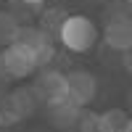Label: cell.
Wrapping results in <instances>:
<instances>
[{"instance_id": "obj_6", "label": "cell", "mask_w": 132, "mask_h": 132, "mask_svg": "<svg viewBox=\"0 0 132 132\" xmlns=\"http://www.w3.org/2000/svg\"><path fill=\"white\" fill-rule=\"evenodd\" d=\"M103 42L111 50H127L132 48V19L127 13H119V16H111L108 24L103 29Z\"/></svg>"}, {"instance_id": "obj_8", "label": "cell", "mask_w": 132, "mask_h": 132, "mask_svg": "<svg viewBox=\"0 0 132 132\" xmlns=\"http://www.w3.org/2000/svg\"><path fill=\"white\" fill-rule=\"evenodd\" d=\"M127 119L122 108H108L98 114V132H127Z\"/></svg>"}, {"instance_id": "obj_14", "label": "cell", "mask_w": 132, "mask_h": 132, "mask_svg": "<svg viewBox=\"0 0 132 132\" xmlns=\"http://www.w3.org/2000/svg\"><path fill=\"white\" fill-rule=\"evenodd\" d=\"M32 132H50L48 127H37V129H32Z\"/></svg>"}, {"instance_id": "obj_11", "label": "cell", "mask_w": 132, "mask_h": 132, "mask_svg": "<svg viewBox=\"0 0 132 132\" xmlns=\"http://www.w3.org/2000/svg\"><path fill=\"white\" fill-rule=\"evenodd\" d=\"M77 132H98V114L93 111H87V106L79 111V119H77V124H74Z\"/></svg>"}, {"instance_id": "obj_12", "label": "cell", "mask_w": 132, "mask_h": 132, "mask_svg": "<svg viewBox=\"0 0 132 132\" xmlns=\"http://www.w3.org/2000/svg\"><path fill=\"white\" fill-rule=\"evenodd\" d=\"M122 66H124V71L132 77V48L122 50Z\"/></svg>"}, {"instance_id": "obj_3", "label": "cell", "mask_w": 132, "mask_h": 132, "mask_svg": "<svg viewBox=\"0 0 132 132\" xmlns=\"http://www.w3.org/2000/svg\"><path fill=\"white\" fill-rule=\"evenodd\" d=\"M35 69H37L35 58L16 42L0 50V79H27Z\"/></svg>"}, {"instance_id": "obj_1", "label": "cell", "mask_w": 132, "mask_h": 132, "mask_svg": "<svg viewBox=\"0 0 132 132\" xmlns=\"http://www.w3.org/2000/svg\"><path fill=\"white\" fill-rule=\"evenodd\" d=\"M61 40V45L66 50H71V53H87V50H93L95 48V42H98V27H95V21L90 16H82V13H69L63 19V24L58 29V35Z\"/></svg>"}, {"instance_id": "obj_7", "label": "cell", "mask_w": 132, "mask_h": 132, "mask_svg": "<svg viewBox=\"0 0 132 132\" xmlns=\"http://www.w3.org/2000/svg\"><path fill=\"white\" fill-rule=\"evenodd\" d=\"M79 111H82V108L74 106V103H69V101L56 103V106H48L50 127H56V129H61V132H69V129L77 124V119H79Z\"/></svg>"}, {"instance_id": "obj_9", "label": "cell", "mask_w": 132, "mask_h": 132, "mask_svg": "<svg viewBox=\"0 0 132 132\" xmlns=\"http://www.w3.org/2000/svg\"><path fill=\"white\" fill-rule=\"evenodd\" d=\"M19 19L13 11H0V48L11 45L16 40V32H19Z\"/></svg>"}, {"instance_id": "obj_2", "label": "cell", "mask_w": 132, "mask_h": 132, "mask_svg": "<svg viewBox=\"0 0 132 132\" xmlns=\"http://www.w3.org/2000/svg\"><path fill=\"white\" fill-rule=\"evenodd\" d=\"M16 45H21L32 58H35L37 69L48 66L56 56V48H53V35H48L42 27H19L16 32Z\"/></svg>"}, {"instance_id": "obj_10", "label": "cell", "mask_w": 132, "mask_h": 132, "mask_svg": "<svg viewBox=\"0 0 132 132\" xmlns=\"http://www.w3.org/2000/svg\"><path fill=\"white\" fill-rule=\"evenodd\" d=\"M69 16L63 8H50V11H45L42 13V21H40V27L48 32V35H58V29H61V24H63V19Z\"/></svg>"}, {"instance_id": "obj_15", "label": "cell", "mask_w": 132, "mask_h": 132, "mask_svg": "<svg viewBox=\"0 0 132 132\" xmlns=\"http://www.w3.org/2000/svg\"><path fill=\"white\" fill-rule=\"evenodd\" d=\"M127 132H132V116L127 119Z\"/></svg>"}, {"instance_id": "obj_18", "label": "cell", "mask_w": 132, "mask_h": 132, "mask_svg": "<svg viewBox=\"0 0 132 132\" xmlns=\"http://www.w3.org/2000/svg\"><path fill=\"white\" fill-rule=\"evenodd\" d=\"M90 3H93V0H90ZM95 3H106V0H95Z\"/></svg>"}, {"instance_id": "obj_16", "label": "cell", "mask_w": 132, "mask_h": 132, "mask_svg": "<svg viewBox=\"0 0 132 132\" xmlns=\"http://www.w3.org/2000/svg\"><path fill=\"white\" fill-rule=\"evenodd\" d=\"M124 5H127V8H129V11H132V0H124Z\"/></svg>"}, {"instance_id": "obj_17", "label": "cell", "mask_w": 132, "mask_h": 132, "mask_svg": "<svg viewBox=\"0 0 132 132\" xmlns=\"http://www.w3.org/2000/svg\"><path fill=\"white\" fill-rule=\"evenodd\" d=\"M129 106H132V90H129Z\"/></svg>"}, {"instance_id": "obj_5", "label": "cell", "mask_w": 132, "mask_h": 132, "mask_svg": "<svg viewBox=\"0 0 132 132\" xmlns=\"http://www.w3.org/2000/svg\"><path fill=\"white\" fill-rule=\"evenodd\" d=\"M40 95V101L45 106H56V103H63L66 101V74L58 71V69H48L42 66V71L37 74L35 85H32Z\"/></svg>"}, {"instance_id": "obj_4", "label": "cell", "mask_w": 132, "mask_h": 132, "mask_svg": "<svg viewBox=\"0 0 132 132\" xmlns=\"http://www.w3.org/2000/svg\"><path fill=\"white\" fill-rule=\"evenodd\" d=\"M98 95V79L93 71L85 69H74L66 74V101L85 108L87 103H93Z\"/></svg>"}, {"instance_id": "obj_13", "label": "cell", "mask_w": 132, "mask_h": 132, "mask_svg": "<svg viewBox=\"0 0 132 132\" xmlns=\"http://www.w3.org/2000/svg\"><path fill=\"white\" fill-rule=\"evenodd\" d=\"M19 3H24L27 8H40L42 3H45V0H19Z\"/></svg>"}]
</instances>
